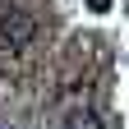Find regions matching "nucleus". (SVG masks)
<instances>
[{
  "label": "nucleus",
  "mask_w": 129,
  "mask_h": 129,
  "mask_svg": "<svg viewBox=\"0 0 129 129\" xmlns=\"http://www.w3.org/2000/svg\"><path fill=\"white\" fill-rule=\"evenodd\" d=\"M60 129H106V120L97 106H69L60 115Z\"/></svg>",
  "instance_id": "nucleus-2"
},
{
  "label": "nucleus",
  "mask_w": 129,
  "mask_h": 129,
  "mask_svg": "<svg viewBox=\"0 0 129 129\" xmlns=\"http://www.w3.org/2000/svg\"><path fill=\"white\" fill-rule=\"evenodd\" d=\"M0 129H14V124H5V120H0Z\"/></svg>",
  "instance_id": "nucleus-4"
},
{
  "label": "nucleus",
  "mask_w": 129,
  "mask_h": 129,
  "mask_svg": "<svg viewBox=\"0 0 129 129\" xmlns=\"http://www.w3.org/2000/svg\"><path fill=\"white\" fill-rule=\"evenodd\" d=\"M0 37H5V46H14V51H23L28 42H37V19L23 9H9L5 19H0Z\"/></svg>",
  "instance_id": "nucleus-1"
},
{
  "label": "nucleus",
  "mask_w": 129,
  "mask_h": 129,
  "mask_svg": "<svg viewBox=\"0 0 129 129\" xmlns=\"http://www.w3.org/2000/svg\"><path fill=\"white\" fill-rule=\"evenodd\" d=\"M92 9H106V0H92Z\"/></svg>",
  "instance_id": "nucleus-3"
}]
</instances>
